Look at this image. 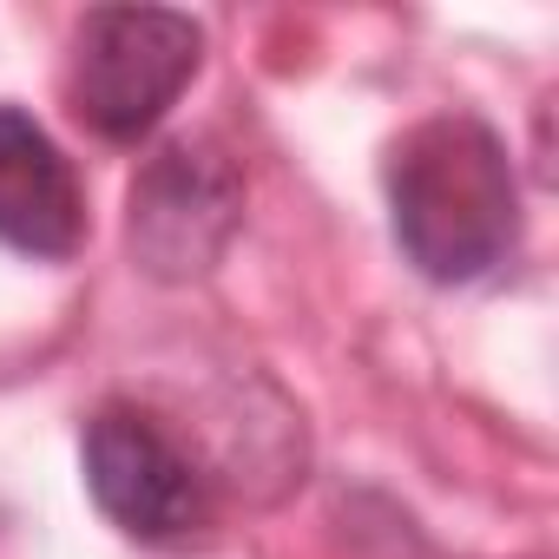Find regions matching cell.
Here are the masks:
<instances>
[{"label":"cell","mask_w":559,"mask_h":559,"mask_svg":"<svg viewBox=\"0 0 559 559\" xmlns=\"http://www.w3.org/2000/svg\"><path fill=\"white\" fill-rule=\"evenodd\" d=\"M243 230V171L211 139L158 145L126 198V243L132 263L158 284H198L211 276Z\"/></svg>","instance_id":"obj_3"},{"label":"cell","mask_w":559,"mask_h":559,"mask_svg":"<svg viewBox=\"0 0 559 559\" xmlns=\"http://www.w3.org/2000/svg\"><path fill=\"white\" fill-rule=\"evenodd\" d=\"M86 487H93L99 513L145 546L191 539L211 520L204 474L158 428V415H145L132 402H112L86 421Z\"/></svg>","instance_id":"obj_4"},{"label":"cell","mask_w":559,"mask_h":559,"mask_svg":"<svg viewBox=\"0 0 559 559\" xmlns=\"http://www.w3.org/2000/svg\"><path fill=\"white\" fill-rule=\"evenodd\" d=\"M0 243L47 263L86 243V198L73 158L21 106H0Z\"/></svg>","instance_id":"obj_5"},{"label":"cell","mask_w":559,"mask_h":559,"mask_svg":"<svg viewBox=\"0 0 559 559\" xmlns=\"http://www.w3.org/2000/svg\"><path fill=\"white\" fill-rule=\"evenodd\" d=\"M389 217L428 284H474L520 243V185L500 132L474 112H435L389 152Z\"/></svg>","instance_id":"obj_1"},{"label":"cell","mask_w":559,"mask_h":559,"mask_svg":"<svg viewBox=\"0 0 559 559\" xmlns=\"http://www.w3.org/2000/svg\"><path fill=\"white\" fill-rule=\"evenodd\" d=\"M204 60V27L191 14L171 8H93L73 34V112L112 139V145H139L171 106L178 93L198 80Z\"/></svg>","instance_id":"obj_2"}]
</instances>
